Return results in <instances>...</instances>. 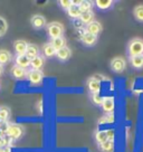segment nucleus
<instances>
[{"label":"nucleus","instance_id":"f257e3e1","mask_svg":"<svg viewBox=\"0 0 143 152\" xmlns=\"http://www.w3.org/2000/svg\"><path fill=\"white\" fill-rule=\"evenodd\" d=\"M128 54L129 57L143 55V39L142 38H133L128 44Z\"/></svg>","mask_w":143,"mask_h":152},{"label":"nucleus","instance_id":"f03ea898","mask_svg":"<svg viewBox=\"0 0 143 152\" xmlns=\"http://www.w3.org/2000/svg\"><path fill=\"white\" fill-rule=\"evenodd\" d=\"M4 131H5L6 135L9 139H11V140H18V139H20L24 135V129L19 124H7Z\"/></svg>","mask_w":143,"mask_h":152},{"label":"nucleus","instance_id":"7ed1b4c3","mask_svg":"<svg viewBox=\"0 0 143 152\" xmlns=\"http://www.w3.org/2000/svg\"><path fill=\"white\" fill-rule=\"evenodd\" d=\"M47 29L48 36L50 37V39H55L58 37H63V34H64V27L62 24L59 23H50L46 26Z\"/></svg>","mask_w":143,"mask_h":152},{"label":"nucleus","instance_id":"20e7f679","mask_svg":"<svg viewBox=\"0 0 143 152\" xmlns=\"http://www.w3.org/2000/svg\"><path fill=\"white\" fill-rule=\"evenodd\" d=\"M110 66L114 73L120 74V73L124 72V69L126 68V61L124 59L123 57H120V56L114 57V58L111 61Z\"/></svg>","mask_w":143,"mask_h":152},{"label":"nucleus","instance_id":"39448f33","mask_svg":"<svg viewBox=\"0 0 143 152\" xmlns=\"http://www.w3.org/2000/svg\"><path fill=\"white\" fill-rule=\"evenodd\" d=\"M27 78L28 81L33 84V85H39L44 78V74L42 71H37V69H29L27 72Z\"/></svg>","mask_w":143,"mask_h":152},{"label":"nucleus","instance_id":"423d86ee","mask_svg":"<svg viewBox=\"0 0 143 152\" xmlns=\"http://www.w3.org/2000/svg\"><path fill=\"white\" fill-rule=\"evenodd\" d=\"M101 107H102V110H103L106 114L113 113L114 107H115L114 97H112V96H105V97H103V102H102V104H101Z\"/></svg>","mask_w":143,"mask_h":152},{"label":"nucleus","instance_id":"0eeeda50","mask_svg":"<svg viewBox=\"0 0 143 152\" xmlns=\"http://www.w3.org/2000/svg\"><path fill=\"white\" fill-rule=\"evenodd\" d=\"M30 24L35 29H43L44 27H46V18L42 16V15H35L30 19Z\"/></svg>","mask_w":143,"mask_h":152},{"label":"nucleus","instance_id":"6e6552de","mask_svg":"<svg viewBox=\"0 0 143 152\" xmlns=\"http://www.w3.org/2000/svg\"><path fill=\"white\" fill-rule=\"evenodd\" d=\"M81 40L85 46L91 47V46H94L96 44V42H97V36H94V35H92V34L86 33L85 30H84V31L81 34Z\"/></svg>","mask_w":143,"mask_h":152},{"label":"nucleus","instance_id":"1a4fd4ad","mask_svg":"<svg viewBox=\"0 0 143 152\" xmlns=\"http://www.w3.org/2000/svg\"><path fill=\"white\" fill-rule=\"evenodd\" d=\"M102 29H103V27H102L101 23L94 20V21H92L91 24L86 25L85 31L88 34H92V35H94V36H98L101 34V31H102Z\"/></svg>","mask_w":143,"mask_h":152},{"label":"nucleus","instance_id":"9d476101","mask_svg":"<svg viewBox=\"0 0 143 152\" xmlns=\"http://www.w3.org/2000/svg\"><path fill=\"white\" fill-rule=\"evenodd\" d=\"M87 88L92 94H100L101 82L96 80L95 77H91L87 80Z\"/></svg>","mask_w":143,"mask_h":152},{"label":"nucleus","instance_id":"9b49d317","mask_svg":"<svg viewBox=\"0 0 143 152\" xmlns=\"http://www.w3.org/2000/svg\"><path fill=\"white\" fill-rule=\"evenodd\" d=\"M27 47H28V44L25 40H16L14 44V49L16 54H17V56L25 55L26 50H27Z\"/></svg>","mask_w":143,"mask_h":152},{"label":"nucleus","instance_id":"f8f14e48","mask_svg":"<svg viewBox=\"0 0 143 152\" xmlns=\"http://www.w3.org/2000/svg\"><path fill=\"white\" fill-rule=\"evenodd\" d=\"M10 74L12 75V77H15L16 80H24L25 77H27V71L18 66H12L10 69Z\"/></svg>","mask_w":143,"mask_h":152},{"label":"nucleus","instance_id":"ddd939ff","mask_svg":"<svg viewBox=\"0 0 143 152\" xmlns=\"http://www.w3.org/2000/svg\"><path fill=\"white\" fill-rule=\"evenodd\" d=\"M71 56H72V50L67 46L58 49L57 52H56V57H57L59 61H62V62L68 61L71 58Z\"/></svg>","mask_w":143,"mask_h":152},{"label":"nucleus","instance_id":"4468645a","mask_svg":"<svg viewBox=\"0 0 143 152\" xmlns=\"http://www.w3.org/2000/svg\"><path fill=\"white\" fill-rule=\"evenodd\" d=\"M26 57L29 58L30 61L36 58L37 56H39V48L38 46L34 45V44H28V47H27V50H26Z\"/></svg>","mask_w":143,"mask_h":152},{"label":"nucleus","instance_id":"2eb2a0df","mask_svg":"<svg viewBox=\"0 0 143 152\" xmlns=\"http://www.w3.org/2000/svg\"><path fill=\"white\" fill-rule=\"evenodd\" d=\"M15 62H16V66L18 67H21V68H28L30 66V59L26 57V55H20V56H16V59H15Z\"/></svg>","mask_w":143,"mask_h":152},{"label":"nucleus","instance_id":"dca6fc26","mask_svg":"<svg viewBox=\"0 0 143 152\" xmlns=\"http://www.w3.org/2000/svg\"><path fill=\"white\" fill-rule=\"evenodd\" d=\"M44 63H45V58L39 55L36 58H34V59L30 61V67H31V69L40 71V68L44 66Z\"/></svg>","mask_w":143,"mask_h":152},{"label":"nucleus","instance_id":"f3484780","mask_svg":"<svg viewBox=\"0 0 143 152\" xmlns=\"http://www.w3.org/2000/svg\"><path fill=\"white\" fill-rule=\"evenodd\" d=\"M130 64L133 68H136V69L143 68V55L130 57Z\"/></svg>","mask_w":143,"mask_h":152},{"label":"nucleus","instance_id":"a211bd4d","mask_svg":"<svg viewBox=\"0 0 143 152\" xmlns=\"http://www.w3.org/2000/svg\"><path fill=\"white\" fill-rule=\"evenodd\" d=\"M49 43H50V45L56 50H58V49H61V48L66 46V39L64 37H58V38H55V39H50Z\"/></svg>","mask_w":143,"mask_h":152},{"label":"nucleus","instance_id":"6ab92c4d","mask_svg":"<svg viewBox=\"0 0 143 152\" xmlns=\"http://www.w3.org/2000/svg\"><path fill=\"white\" fill-rule=\"evenodd\" d=\"M56 49L53 47L50 43H47L45 44L43 46V53H44V56L45 57H48V58H50V57H54L56 56Z\"/></svg>","mask_w":143,"mask_h":152},{"label":"nucleus","instance_id":"aec40b11","mask_svg":"<svg viewBox=\"0 0 143 152\" xmlns=\"http://www.w3.org/2000/svg\"><path fill=\"white\" fill-rule=\"evenodd\" d=\"M11 61V54L6 49H0V65L4 66Z\"/></svg>","mask_w":143,"mask_h":152},{"label":"nucleus","instance_id":"412c9836","mask_svg":"<svg viewBox=\"0 0 143 152\" xmlns=\"http://www.w3.org/2000/svg\"><path fill=\"white\" fill-rule=\"evenodd\" d=\"M95 5L98 9L106 10V9H110L111 7L113 6V1L112 0H96Z\"/></svg>","mask_w":143,"mask_h":152},{"label":"nucleus","instance_id":"4be33fe9","mask_svg":"<svg viewBox=\"0 0 143 152\" xmlns=\"http://www.w3.org/2000/svg\"><path fill=\"white\" fill-rule=\"evenodd\" d=\"M80 20H81L82 24H85V25L91 24L92 21H94V12H93V11H90V12H84V14H82L81 17H80Z\"/></svg>","mask_w":143,"mask_h":152},{"label":"nucleus","instance_id":"5701e85b","mask_svg":"<svg viewBox=\"0 0 143 152\" xmlns=\"http://www.w3.org/2000/svg\"><path fill=\"white\" fill-rule=\"evenodd\" d=\"M100 150L102 152H114V141L107 140L104 143L100 144Z\"/></svg>","mask_w":143,"mask_h":152},{"label":"nucleus","instance_id":"b1692460","mask_svg":"<svg viewBox=\"0 0 143 152\" xmlns=\"http://www.w3.org/2000/svg\"><path fill=\"white\" fill-rule=\"evenodd\" d=\"M95 140L96 143L100 145L102 143H104L105 141H107V133H106V130H102V131H97L95 133Z\"/></svg>","mask_w":143,"mask_h":152},{"label":"nucleus","instance_id":"393cba45","mask_svg":"<svg viewBox=\"0 0 143 152\" xmlns=\"http://www.w3.org/2000/svg\"><path fill=\"white\" fill-rule=\"evenodd\" d=\"M67 14H68V16H69L71 18L76 19V18H80V17H81L82 11H81V9H80V7H78V6L73 5L69 9L67 10Z\"/></svg>","mask_w":143,"mask_h":152},{"label":"nucleus","instance_id":"a878e982","mask_svg":"<svg viewBox=\"0 0 143 152\" xmlns=\"http://www.w3.org/2000/svg\"><path fill=\"white\" fill-rule=\"evenodd\" d=\"M133 15L134 18L136 19L140 23H143V5L136 6L133 9Z\"/></svg>","mask_w":143,"mask_h":152},{"label":"nucleus","instance_id":"bb28decb","mask_svg":"<svg viewBox=\"0 0 143 152\" xmlns=\"http://www.w3.org/2000/svg\"><path fill=\"white\" fill-rule=\"evenodd\" d=\"M8 30V24H7V20L4 17L0 16V38L2 36H5L6 33Z\"/></svg>","mask_w":143,"mask_h":152},{"label":"nucleus","instance_id":"cd10ccee","mask_svg":"<svg viewBox=\"0 0 143 152\" xmlns=\"http://www.w3.org/2000/svg\"><path fill=\"white\" fill-rule=\"evenodd\" d=\"M9 115H10V110L8 107H6V106L0 107V121L6 122L8 120V118H9Z\"/></svg>","mask_w":143,"mask_h":152},{"label":"nucleus","instance_id":"c85d7f7f","mask_svg":"<svg viewBox=\"0 0 143 152\" xmlns=\"http://www.w3.org/2000/svg\"><path fill=\"white\" fill-rule=\"evenodd\" d=\"M92 2L91 1H82L81 5H80V9H81L82 14L84 12H90L92 11Z\"/></svg>","mask_w":143,"mask_h":152},{"label":"nucleus","instance_id":"c756f323","mask_svg":"<svg viewBox=\"0 0 143 152\" xmlns=\"http://www.w3.org/2000/svg\"><path fill=\"white\" fill-rule=\"evenodd\" d=\"M100 124H104V123H113L114 122V114L113 113H109L105 114L104 116H102L100 119Z\"/></svg>","mask_w":143,"mask_h":152},{"label":"nucleus","instance_id":"7c9ffc66","mask_svg":"<svg viewBox=\"0 0 143 152\" xmlns=\"http://www.w3.org/2000/svg\"><path fill=\"white\" fill-rule=\"evenodd\" d=\"M91 100L95 105H98V106H101L102 102H103V97H102L100 94H92L91 95Z\"/></svg>","mask_w":143,"mask_h":152},{"label":"nucleus","instance_id":"2f4dec72","mask_svg":"<svg viewBox=\"0 0 143 152\" xmlns=\"http://www.w3.org/2000/svg\"><path fill=\"white\" fill-rule=\"evenodd\" d=\"M59 5H61V7H62L63 9H65L67 11L73 6V1H71V0H61L59 1Z\"/></svg>","mask_w":143,"mask_h":152},{"label":"nucleus","instance_id":"473e14b6","mask_svg":"<svg viewBox=\"0 0 143 152\" xmlns=\"http://www.w3.org/2000/svg\"><path fill=\"white\" fill-rule=\"evenodd\" d=\"M106 133H107V139L111 141H114V131L109 129V130H106Z\"/></svg>","mask_w":143,"mask_h":152},{"label":"nucleus","instance_id":"72a5a7b5","mask_svg":"<svg viewBox=\"0 0 143 152\" xmlns=\"http://www.w3.org/2000/svg\"><path fill=\"white\" fill-rule=\"evenodd\" d=\"M7 144H8V140H7V138L1 137V138H0V148L5 147V145H7Z\"/></svg>","mask_w":143,"mask_h":152},{"label":"nucleus","instance_id":"f704fd0d","mask_svg":"<svg viewBox=\"0 0 143 152\" xmlns=\"http://www.w3.org/2000/svg\"><path fill=\"white\" fill-rule=\"evenodd\" d=\"M0 152H11L10 148H0Z\"/></svg>","mask_w":143,"mask_h":152},{"label":"nucleus","instance_id":"c9c22d12","mask_svg":"<svg viewBox=\"0 0 143 152\" xmlns=\"http://www.w3.org/2000/svg\"><path fill=\"white\" fill-rule=\"evenodd\" d=\"M2 73H4V67L0 65V76L2 75Z\"/></svg>","mask_w":143,"mask_h":152},{"label":"nucleus","instance_id":"e433bc0d","mask_svg":"<svg viewBox=\"0 0 143 152\" xmlns=\"http://www.w3.org/2000/svg\"><path fill=\"white\" fill-rule=\"evenodd\" d=\"M1 137H2V132H0V138H1Z\"/></svg>","mask_w":143,"mask_h":152}]
</instances>
